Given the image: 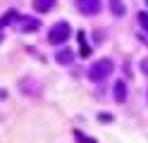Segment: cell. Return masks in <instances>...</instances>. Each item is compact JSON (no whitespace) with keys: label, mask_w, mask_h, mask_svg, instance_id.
<instances>
[{"label":"cell","mask_w":148,"mask_h":143,"mask_svg":"<svg viewBox=\"0 0 148 143\" xmlns=\"http://www.w3.org/2000/svg\"><path fill=\"white\" fill-rule=\"evenodd\" d=\"M112 69H115V62L112 60H108V57H105V60H98V62H93L88 67V79L96 81V83L98 81H105L108 76L112 74Z\"/></svg>","instance_id":"obj_1"},{"label":"cell","mask_w":148,"mask_h":143,"mask_svg":"<svg viewBox=\"0 0 148 143\" xmlns=\"http://www.w3.org/2000/svg\"><path fill=\"white\" fill-rule=\"evenodd\" d=\"M69 34H72L69 24H67V22H58V24H55L50 31H48V43H53V45H62V43L69 38Z\"/></svg>","instance_id":"obj_2"},{"label":"cell","mask_w":148,"mask_h":143,"mask_svg":"<svg viewBox=\"0 0 148 143\" xmlns=\"http://www.w3.org/2000/svg\"><path fill=\"white\" fill-rule=\"evenodd\" d=\"M77 10L81 14L93 17V14H98L100 10H103V3H100V0H77Z\"/></svg>","instance_id":"obj_3"},{"label":"cell","mask_w":148,"mask_h":143,"mask_svg":"<svg viewBox=\"0 0 148 143\" xmlns=\"http://www.w3.org/2000/svg\"><path fill=\"white\" fill-rule=\"evenodd\" d=\"M17 26H19V31H36V29L41 26V22H38V19H34V17H22Z\"/></svg>","instance_id":"obj_4"},{"label":"cell","mask_w":148,"mask_h":143,"mask_svg":"<svg viewBox=\"0 0 148 143\" xmlns=\"http://www.w3.org/2000/svg\"><path fill=\"white\" fill-rule=\"evenodd\" d=\"M53 7H55V0H34V10H36V12H41V14L50 12Z\"/></svg>","instance_id":"obj_5"},{"label":"cell","mask_w":148,"mask_h":143,"mask_svg":"<svg viewBox=\"0 0 148 143\" xmlns=\"http://www.w3.org/2000/svg\"><path fill=\"white\" fill-rule=\"evenodd\" d=\"M110 3V12H112L115 17H124L127 7H124V0H108Z\"/></svg>","instance_id":"obj_6"},{"label":"cell","mask_w":148,"mask_h":143,"mask_svg":"<svg viewBox=\"0 0 148 143\" xmlns=\"http://www.w3.org/2000/svg\"><path fill=\"white\" fill-rule=\"evenodd\" d=\"M115 100L117 103H124L127 100V86H124V81H117L115 83Z\"/></svg>","instance_id":"obj_7"},{"label":"cell","mask_w":148,"mask_h":143,"mask_svg":"<svg viewBox=\"0 0 148 143\" xmlns=\"http://www.w3.org/2000/svg\"><path fill=\"white\" fill-rule=\"evenodd\" d=\"M55 60H58V64H69L74 60V55H72V50H58Z\"/></svg>","instance_id":"obj_8"},{"label":"cell","mask_w":148,"mask_h":143,"mask_svg":"<svg viewBox=\"0 0 148 143\" xmlns=\"http://www.w3.org/2000/svg\"><path fill=\"white\" fill-rule=\"evenodd\" d=\"M79 45H81V57H88L91 55V48L86 43V34L84 31H79Z\"/></svg>","instance_id":"obj_9"},{"label":"cell","mask_w":148,"mask_h":143,"mask_svg":"<svg viewBox=\"0 0 148 143\" xmlns=\"http://www.w3.org/2000/svg\"><path fill=\"white\" fill-rule=\"evenodd\" d=\"M14 19H17V12H14V10H10V12H7L5 17H0V29H3V26H7L10 22H14Z\"/></svg>","instance_id":"obj_10"},{"label":"cell","mask_w":148,"mask_h":143,"mask_svg":"<svg viewBox=\"0 0 148 143\" xmlns=\"http://www.w3.org/2000/svg\"><path fill=\"white\" fill-rule=\"evenodd\" d=\"M138 24L143 31H148V12H138Z\"/></svg>","instance_id":"obj_11"},{"label":"cell","mask_w":148,"mask_h":143,"mask_svg":"<svg viewBox=\"0 0 148 143\" xmlns=\"http://www.w3.org/2000/svg\"><path fill=\"white\" fill-rule=\"evenodd\" d=\"M74 138H77L79 143H96L93 138H88V136H84V133H81V131H74Z\"/></svg>","instance_id":"obj_12"},{"label":"cell","mask_w":148,"mask_h":143,"mask_svg":"<svg viewBox=\"0 0 148 143\" xmlns=\"http://www.w3.org/2000/svg\"><path fill=\"white\" fill-rule=\"evenodd\" d=\"M98 119H100V122H112V114H110V112H100Z\"/></svg>","instance_id":"obj_13"},{"label":"cell","mask_w":148,"mask_h":143,"mask_svg":"<svg viewBox=\"0 0 148 143\" xmlns=\"http://www.w3.org/2000/svg\"><path fill=\"white\" fill-rule=\"evenodd\" d=\"M0 43H3V31H0Z\"/></svg>","instance_id":"obj_14"},{"label":"cell","mask_w":148,"mask_h":143,"mask_svg":"<svg viewBox=\"0 0 148 143\" xmlns=\"http://www.w3.org/2000/svg\"><path fill=\"white\" fill-rule=\"evenodd\" d=\"M146 3H148V0H146Z\"/></svg>","instance_id":"obj_15"}]
</instances>
